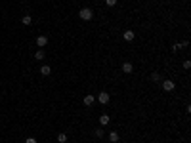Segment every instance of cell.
<instances>
[{"label": "cell", "mask_w": 191, "mask_h": 143, "mask_svg": "<svg viewBox=\"0 0 191 143\" xmlns=\"http://www.w3.org/2000/svg\"><path fill=\"white\" fill-rule=\"evenodd\" d=\"M78 15H80V19H82V21H90V19L94 17V12H92L90 8H82V10L78 12Z\"/></svg>", "instance_id": "6da1fadb"}, {"label": "cell", "mask_w": 191, "mask_h": 143, "mask_svg": "<svg viewBox=\"0 0 191 143\" xmlns=\"http://www.w3.org/2000/svg\"><path fill=\"white\" fill-rule=\"evenodd\" d=\"M97 101L103 103V105H107V103H109V93L107 92H101L99 95H97Z\"/></svg>", "instance_id": "7a4b0ae2"}, {"label": "cell", "mask_w": 191, "mask_h": 143, "mask_svg": "<svg viewBox=\"0 0 191 143\" xmlns=\"http://www.w3.org/2000/svg\"><path fill=\"white\" fill-rule=\"evenodd\" d=\"M162 90H164V92H172V90H174V82L172 80H162Z\"/></svg>", "instance_id": "3957f363"}, {"label": "cell", "mask_w": 191, "mask_h": 143, "mask_svg": "<svg viewBox=\"0 0 191 143\" xmlns=\"http://www.w3.org/2000/svg\"><path fill=\"white\" fill-rule=\"evenodd\" d=\"M36 44L40 46V48H44L46 44H48V36H44V34H40V36H36Z\"/></svg>", "instance_id": "277c9868"}, {"label": "cell", "mask_w": 191, "mask_h": 143, "mask_svg": "<svg viewBox=\"0 0 191 143\" xmlns=\"http://www.w3.org/2000/svg\"><path fill=\"white\" fill-rule=\"evenodd\" d=\"M132 71H134V65H132V63H124V65H122V73H126V75H130Z\"/></svg>", "instance_id": "5b68a950"}, {"label": "cell", "mask_w": 191, "mask_h": 143, "mask_svg": "<svg viewBox=\"0 0 191 143\" xmlns=\"http://www.w3.org/2000/svg\"><path fill=\"white\" fill-rule=\"evenodd\" d=\"M109 141H111V143L119 141V132H109Z\"/></svg>", "instance_id": "8992f818"}, {"label": "cell", "mask_w": 191, "mask_h": 143, "mask_svg": "<svg viewBox=\"0 0 191 143\" xmlns=\"http://www.w3.org/2000/svg\"><path fill=\"white\" fill-rule=\"evenodd\" d=\"M94 99H96L94 95H90V93H88V95H86V97H84V105H86V107L94 105Z\"/></svg>", "instance_id": "52a82bcc"}, {"label": "cell", "mask_w": 191, "mask_h": 143, "mask_svg": "<svg viewBox=\"0 0 191 143\" xmlns=\"http://www.w3.org/2000/svg\"><path fill=\"white\" fill-rule=\"evenodd\" d=\"M134 36H136V34H134V31H126V32H124V40H126V42H132Z\"/></svg>", "instance_id": "ba28073f"}, {"label": "cell", "mask_w": 191, "mask_h": 143, "mask_svg": "<svg viewBox=\"0 0 191 143\" xmlns=\"http://www.w3.org/2000/svg\"><path fill=\"white\" fill-rule=\"evenodd\" d=\"M40 73H42V76H48L52 73V69L48 67V65H42V67H40Z\"/></svg>", "instance_id": "9c48e42d"}, {"label": "cell", "mask_w": 191, "mask_h": 143, "mask_svg": "<svg viewBox=\"0 0 191 143\" xmlns=\"http://www.w3.org/2000/svg\"><path fill=\"white\" fill-rule=\"evenodd\" d=\"M99 124H101V126H107L109 124V115H101V117H99Z\"/></svg>", "instance_id": "30bf717a"}, {"label": "cell", "mask_w": 191, "mask_h": 143, "mask_svg": "<svg viewBox=\"0 0 191 143\" xmlns=\"http://www.w3.org/2000/svg\"><path fill=\"white\" fill-rule=\"evenodd\" d=\"M46 57V54H44V50H38L36 54H34V59H38V61H42V59H44Z\"/></svg>", "instance_id": "8fae6325"}, {"label": "cell", "mask_w": 191, "mask_h": 143, "mask_svg": "<svg viewBox=\"0 0 191 143\" xmlns=\"http://www.w3.org/2000/svg\"><path fill=\"white\" fill-rule=\"evenodd\" d=\"M21 21H23V25H31V23H32V17H31V15H23V19H21Z\"/></svg>", "instance_id": "7c38bea8"}, {"label": "cell", "mask_w": 191, "mask_h": 143, "mask_svg": "<svg viewBox=\"0 0 191 143\" xmlns=\"http://www.w3.org/2000/svg\"><path fill=\"white\" fill-rule=\"evenodd\" d=\"M67 141V134H57V143H65Z\"/></svg>", "instance_id": "4fadbf2b"}, {"label": "cell", "mask_w": 191, "mask_h": 143, "mask_svg": "<svg viewBox=\"0 0 191 143\" xmlns=\"http://www.w3.org/2000/svg\"><path fill=\"white\" fill-rule=\"evenodd\" d=\"M94 136L97 137V139H101V137H103V130H101V128H97V130L94 132Z\"/></svg>", "instance_id": "5bb4252c"}, {"label": "cell", "mask_w": 191, "mask_h": 143, "mask_svg": "<svg viewBox=\"0 0 191 143\" xmlns=\"http://www.w3.org/2000/svg\"><path fill=\"white\" fill-rule=\"evenodd\" d=\"M180 48H184V44H174V46H172V50H174V52H178Z\"/></svg>", "instance_id": "9a60e30c"}, {"label": "cell", "mask_w": 191, "mask_h": 143, "mask_svg": "<svg viewBox=\"0 0 191 143\" xmlns=\"http://www.w3.org/2000/svg\"><path fill=\"white\" fill-rule=\"evenodd\" d=\"M151 78H153L155 82H157V80H160V75H159V73H153V76H151Z\"/></svg>", "instance_id": "2e32d148"}, {"label": "cell", "mask_w": 191, "mask_h": 143, "mask_svg": "<svg viewBox=\"0 0 191 143\" xmlns=\"http://www.w3.org/2000/svg\"><path fill=\"white\" fill-rule=\"evenodd\" d=\"M105 4H107V6H115V4H117V0H105Z\"/></svg>", "instance_id": "e0dca14e"}, {"label": "cell", "mask_w": 191, "mask_h": 143, "mask_svg": "<svg viewBox=\"0 0 191 143\" xmlns=\"http://www.w3.org/2000/svg\"><path fill=\"white\" fill-rule=\"evenodd\" d=\"M184 69L187 71V69H191V61H184Z\"/></svg>", "instance_id": "ac0fdd59"}, {"label": "cell", "mask_w": 191, "mask_h": 143, "mask_svg": "<svg viewBox=\"0 0 191 143\" xmlns=\"http://www.w3.org/2000/svg\"><path fill=\"white\" fill-rule=\"evenodd\" d=\"M25 143H36V139H34V137H27Z\"/></svg>", "instance_id": "d6986e66"}]
</instances>
